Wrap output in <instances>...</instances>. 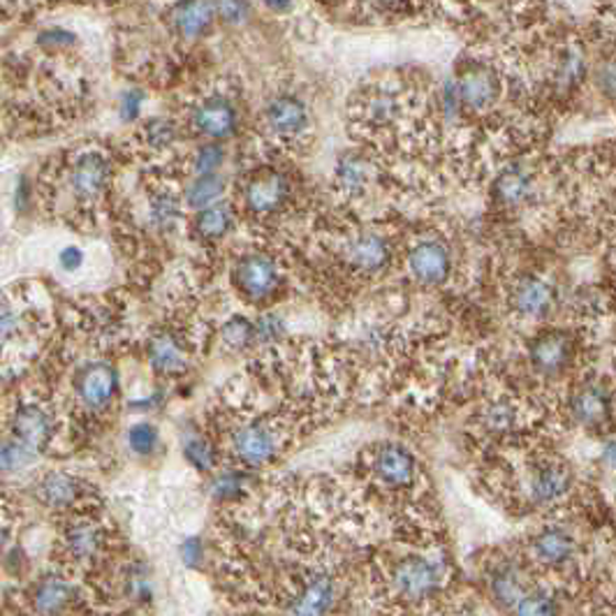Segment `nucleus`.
Instances as JSON below:
<instances>
[{
  "label": "nucleus",
  "mask_w": 616,
  "mask_h": 616,
  "mask_svg": "<svg viewBox=\"0 0 616 616\" xmlns=\"http://www.w3.org/2000/svg\"><path fill=\"white\" fill-rule=\"evenodd\" d=\"M334 181H336V186H338L341 193L359 195L369 184V167L357 153H346L336 163Z\"/></svg>",
  "instance_id": "obj_27"
},
{
  "label": "nucleus",
  "mask_w": 616,
  "mask_h": 616,
  "mask_svg": "<svg viewBox=\"0 0 616 616\" xmlns=\"http://www.w3.org/2000/svg\"><path fill=\"white\" fill-rule=\"evenodd\" d=\"M285 334V325L279 315L267 313L262 317H258L256 323V344H273Z\"/></svg>",
  "instance_id": "obj_42"
},
{
  "label": "nucleus",
  "mask_w": 616,
  "mask_h": 616,
  "mask_svg": "<svg viewBox=\"0 0 616 616\" xmlns=\"http://www.w3.org/2000/svg\"><path fill=\"white\" fill-rule=\"evenodd\" d=\"M181 556H184V561L188 565H199L202 559H204V547L197 538H188L184 544H181Z\"/></svg>",
  "instance_id": "obj_46"
},
{
  "label": "nucleus",
  "mask_w": 616,
  "mask_h": 616,
  "mask_svg": "<svg viewBox=\"0 0 616 616\" xmlns=\"http://www.w3.org/2000/svg\"><path fill=\"white\" fill-rule=\"evenodd\" d=\"M153 586L142 565H132L126 575V596L132 603H147L151 598Z\"/></svg>",
  "instance_id": "obj_40"
},
{
  "label": "nucleus",
  "mask_w": 616,
  "mask_h": 616,
  "mask_svg": "<svg viewBox=\"0 0 616 616\" xmlns=\"http://www.w3.org/2000/svg\"><path fill=\"white\" fill-rule=\"evenodd\" d=\"M614 498H616V491H614Z\"/></svg>",
  "instance_id": "obj_50"
},
{
  "label": "nucleus",
  "mask_w": 616,
  "mask_h": 616,
  "mask_svg": "<svg viewBox=\"0 0 616 616\" xmlns=\"http://www.w3.org/2000/svg\"><path fill=\"white\" fill-rule=\"evenodd\" d=\"M147 357L158 376H179L188 369V350L179 334L163 329L149 338Z\"/></svg>",
  "instance_id": "obj_15"
},
{
  "label": "nucleus",
  "mask_w": 616,
  "mask_h": 616,
  "mask_svg": "<svg viewBox=\"0 0 616 616\" xmlns=\"http://www.w3.org/2000/svg\"><path fill=\"white\" fill-rule=\"evenodd\" d=\"M529 193H531V179L519 170H508L496 184V197L504 204H510V207L521 204L529 197Z\"/></svg>",
  "instance_id": "obj_33"
},
{
  "label": "nucleus",
  "mask_w": 616,
  "mask_h": 616,
  "mask_svg": "<svg viewBox=\"0 0 616 616\" xmlns=\"http://www.w3.org/2000/svg\"><path fill=\"white\" fill-rule=\"evenodd\" d=\"M408 271L422 285H441L450 277V253L441 241H420L408 256Z\"/></svg>",
  "instance_id": "obj_12"
},
{
  "label": "nucleus",
  "mask_w": 616,
  "mask_h": 616,
  "mask_svg": "<svg viewBox=\"0 0 616 616\" xmlns=\"http://www.w3.org/2000/svg\"><path fill=\"white\" fill-rule=\"evenodd\" d=\"M220 338L230 350H246L256 344V323H250L244 315H233L220 327Z\"/></svg>",
  "instance_id": "obj_30"
},
{
  "label": "nucleus",
  "mask_w": 616,
  "mask_h": 616,
  "mask_svg": "<svg viewBox=\"0 0 616 616\" xmlns=\"http://www.w3.org/2000/svg\"><path fill=\"white\" fill-rule=\"evenodd\" d=\"M603 460H605V464H607L609 468H616V441H612V443L605 445V450H603Z\"/></svg>",
  "instance_id": "obj_48"
},
{
  "label": "nucleus",
  "mask_w": 616,
  "mask_h": 616,
  "mask_svg": "<svg viewBox=\"0 0 616 616\" xmlns=\"http://www.w3.org/2000/svg\"><path fill=\"white\" fill-rule=\"evenodd\" d=\"M77 603V588L56 575L42 577L31 593V605L37 616H67Z\"/></svg>",
  "instance_id": "obj_18"
},
{
  "label": "nucleus",
  "mask_w": 616,
  "mask_h": 616,
  "mask_svg": "<svg viewBox=\"0 0 616 616\" xmlns=\"http://www.w3.org/2000/svg\"><path fill=\"white\" fill-rule=\"evenodd\" d=\"M456 98L464 107L487 109L498 96V82L485 67H471L456 79Z\"/></svg>",
  "instance_id": "obj_22"
},
{
  "label": "nucleus",
  "mask_w": 616,
  "mask_h": 616,
  "mask_svg": "<svg viewBox=\"0 0 616 616\" xmlns=\"http://www.w3.org/2000/svg\"><path fill=\"white\" fill-rule=\"evenodd\" d=\"M184 454H186V462L195 471L209 473L216 468V450L204 436H188L184 441Z\"/></svg>",
  "instance_id": "obj_35"
},
{
  "label": "nucleus",
  "mask_w": 616,
  "mask_h": 616,
  "mask_svg": "<svg viewBox=\"0 0 616 616\" xmlns=\"http://www.w3.org/2000/svg\"><path fill=\"white\" fill-rule=\"evenodd\" d=\"M290 199V181L283 172L264 167L244 181L241 202L253 218H269L279 214Z\"/></svg>",
  "instance_id": "obj_5"
},
{
  "label": "nucleus",
  "mask_w": 616,
  "mask_h": 616,
  "mask_svg": "<svg viewBox=\"0 0 616 616\" xmlns=\"http://www.w3.org/2000/svg\"><path fill=\"white\" fill-rule=\"evenodd\" d=\"M533 369L542 376H559L573 359V344L561 332H544L533 338L529 348Z\"/></svg>",
  "instance_id": "obj_16"
},
{
  "label": "nucleus",
  "mask_w": 616,
  "mask_h": 616,
  "mask_svg": "<svg viewBox=\"0 0 616 616\" xmlns=\"http://www.w3.org/2000/svg\"><path fill=\"white\" fill-rule=\"evenodd\" d=\"M262 123L273 140L290 144L302 140V137L309 132L311 117L302 98H296L292 94H279L264 105Z\"/></svg>",
  "instance_id": "obj_7"
},
{
  "label": "nucleus",
  "mask_w": 616,
  "mask_h": 616,
  "mask_svg": "<svg viewBox=\"0 0 616 616\" xmlns=\"http://www.w3.org/2000/svg\"><path fill=\"white\" fill-rule=\"evenodd\" d=\"M531 552L538 563L561 568L575 556V538L561 527H547L531 538Z\"/></svg>",
  "instance_id": "obj_20"
},
{
  "label": "nucleus",
  "mask_w": 616,
  "mask_h": 616,
  "mask_svg": "<svg viewBox=\"0 0 616 616\" xmlns=\"http://www.w3.org/2000/svg\"><path fill=\"white\" fill-rule=\"evenodd\" d=\"M86 491H88V485L82 480V477L63 473V471L44 473L35 487L40 504L54 508V510H67V508L77 506Z\"/></svg>",
  "instance_id": "obj_14"
},
{
  "label": "nucleus",
  "mask_w": 616,
  "mask_h": 616,
  "mask_svg": "<svg viewBox=\"0 0 616 616\" xmlns=\"http://www.w3.org/2000/svg\"><path fill=\"white\" fill-rule=\"evenodd\" d=\"M223 193H225L223 176H218V174L195 176L184 193V202H186V207L199 212L204 207H209V204L218 202Z\"/></svg>",
  "instance_id": "obj_29"
},
{
  "label": "nucleus",
  "mask_w": 616,
  "mask_h": 616,
  "mask_svg": "<svg viewBox=\"0 0 616 616\" xmlns=\"http://www.w3.org/2000/svg\"><path fill=\"white\" fill-rule=\"evenodd\" d=\"M216 6V19L225 21L230 26H239L250 17L248 0H214Z\"/></svg>",
  "instance_id": "obj_41"
},
{
  "label": "nucleus",
  "mask_w": 616,
  "mask_h": 616,
  "mask_svg": "<svg viewBox=\"0 0 616 616\" xmlns=\"http://www.w3.org/2000/svg\"><path fill=\"white\" fill-rule=\"evenodd\" d=\"M264 6H267L273 14H283V12H290L292 0H264Z\"/></svg>",
  "instance_id": "obj_47"
},
{
  "label": "nucleus",
  "mask_w": 616,
  "mask_h": 616,
  "mask_svg": "<svg viewBox=\"0 0 616 616\" xmlns=\"http://www.w3.org/2000/svg\"><path fill=\"white\" fill-rule=\"evenodd\" d=\"M10 436L35 452H42L54 436L52 413L37 401L19 403L10 422Z\"/></svg>",
  "instance_id": "obj_10"
},
{
  "label": "nucleus",
  "mask_w": 616,
  "mask_h": 616,
  "mask_svg": "<svg viewBox=\"0 0 616 616\" xmlns=\"http://www.w3.org/2000/svg\"><path fill=\"white\" fill-rule=\"evenodd\" d=\"M142 105H144V94H142V90H128V94L121 100V117H123V121H132L137 114H140Z\"/></svg>",
  "instance_id": "obj_44"
},
{
  "label": "nucleus",
  "mask_w": 616,
  "mask_h": 616,
  "mask_svg": "<svg viewBox=\"0 0 616 616\" xmlns=\"http://www.w3.org/2000/svg\"><path fill=\"white\" fill-rule=\"evenodd\" d=\"M556 302V292L554 288L542 281V279H523L515 285L512 290V306L517 309V313L527 315V317H542L554 309Z\"/></svg>",
  "instance_id": "obj_23"
},
{
  "label": "nucleus",
  "mask_w": 616,
  "mask_h": 616,
  "mask_svg": "<svg viewBox=\"0 0 616 616\" xmlns=\"http://www.w3.org/2000/svg\"><path fill=\"white\" fill-rule=\"evenodd\" d=\"M387 584H390L392 596L418 605L429 598L436 596L443 586V568L439 561H433L429 556H403L395 561L390 568V575H387Z\"/></svg>",
  "instance_id": "obj_1"
},
{
  "label": "nucleus",
  "mask_w": 616,
  "mask_h": 616,
  "mask_svg": "<svg viewBox=\"0 0 616 616\" xmlns=\"http://www.w3.org/2000/svg\"><path fill=\"white\" fill-rule=\"evenodd\" d=\"M225 161V151L218 142H209L202 144L193 158H191V170L195 176H207V174H216L218 167Z\"/></svg>",
  "instance_id": "obj_36"
},
{
  "label": "nucleus",
  "mask_w": 616,
  "mask_h": 616,
  "mask_svg": "<svg viewBox=\"0 0 616 616\" xmlns=\"http://www.w3.org/2000/svg\"><path fill=\"white\" fill-rule=\"evenodd\" d=\"M336 601V584L327 573L311 575L294 593L288 612L290 616H327Z\"/></svg>",
  "instance_id": "obj_13"
},
{
  "label": "nucleus",
  "mask_w": 616,
  "mask_h": 616,
  "mask_svg": "<svg viewBox=\"0 0 616 616\" xmlns=\"http://www.w3.org/2000/svg\"><path fill=\"white\" fill-rule=\"evenodd\" d=\"M483 418H485V426L491 433H506L517 424V410L506 401H496L487 406Z\"/></svg>",
  "instance_id": "obj_39"
},
{
  "label": "nucleus",
  "mask_w": 616,
  "mask_h": 616,
  "mask_svg": "<svg viewBox=\"0 0 616 616\" xmlns=\"http://www.w3.org/2000/svg\"><path fill=\"white\" fill-rule=\"evenodd\" d=\"M371 468L385 487L403 489L415 483L418 460L415 454L399 443H385L376 450Z\"/></svg>",
  "instance_id": "obj_11"
},
{
  "label": "nucleus",
  "mask_w": 616,
  "mask_h": 616,
  "mask_svg": "<svg viewBox=\"0 0 616 616\" xmlns=\"http://www.w3.org/2000/svg\"><path fill=\"white\" fill-rule=\"evenodd\" d=\"M235 220H237V214H235L233 204L227 199H218L195 214L193 235L199 241H218L233 230Z\"/></svg>",
  "instance_id": "obj_25"
},
{
  "label": "nucleus",
  "mask_w": 616,
  "mask_h": 616,
  "mask_svg": "<svg viewBox=\"0 0 616 616\" xmlns=\"http://www.w3.org/2000/svg\"><path fill=\"white\" fill-rule=\"evenodd\" d=\"M111 179L109 158L100 149H84L73 155V163L67 167V186L71 195L79 204H94L98 202Z\"/></svg>",
  "instance_id": "obj_4"
},
{
  "label": "nucleus",
  "mask_w": 616,
  "mask_h": 616,
  "mask_svg": "<svg viewBox=\"0 0 616 616\" xmlns=\"http://www.w3.org/2000/svg\"><path fill=\"white\" fill-rule=\"evenodd\" d=\"M570 487H573V475H570L563 464L556 462L538 466L529 480V494L536 506L556 504Z\"/></svg>",
  "instance_id": "obj_19"
},
{
  "label": "nucleus",
  "mask_w": 616,
  "mask_h": 616,
  "mask_svg": "<svg viewBox=\"0 0 616 616\" xmlns=\"http://www.w3.org/2000/svg\"><path fill=\"white\" fill-rule=\"evenodd\" d=\"M140 137H142L144 147H149L153 151H163L176 142L179 130L170 119H151L142 126Z\"/></svg>",
  "instance_id": "obj_34"
},
{
  "label": "nucleus",
  "mask_w": 616,
  "mask_h": 616,
  "mask_svg": "<svg viewBox=\"0 0 616 616\" xmlns=\"http://www.w3.org/2000/svg\"><path fill=\"white\" fill-rule=\"evenodd\" d=\"M58 264H61V269L67 271V273L77 271V269L84 264V250L77 248V246H67V248H63L61 253H58Z\"/></svg>",
  "instance_id": "obj_45"
},
{
  "label": "nucleus",
  "mask_w": 616,
  "mask_h": 616,
  "mask_svg": "<svg viewBox=\"0 0 616 616\" xmlns=\"http://www.w3.org/2000/svg\"><path fill=\"white\" fill-rule=\"evenodd\" d=\"M344 260L361 273H378L390 262V246L378 235L359 233L350 237L344 248H341Z\"/></svg>",
  "instance_id": "obj_17"
},
{
  "label": "nucleus",
  "mask_w": 616,
  "mask_h": 616,
  "mask_svg": "<svg viewBox=\"0 0 616 616\" xmlns=\"http://www.w3.org/2000/svg\"><path fill=\"white\" fill-rule=\"evenodd\" d=\"M26 329V313L8 296H0V346L17 341Z\"/></svg>",
  "instance_id": "obj_31"
},
{
  "label": "nucleus",
  "mask_w": 616,
  "mask_h": 616,
  "mask_svg": "<svg viewBox=\"0 0 616 616\" xmlns=\"http://www.w3.org/2000/svg\"><path fill=\"white\" fill-rule=\"evenodd\" d=\"M570 413L586 429L603 426L612 415V399L598 385H586L570 399Z\"/></svg>",
  "instance_id": "obj_21"
},
{
  "label": "nucleus",
  "mask_w": 616,
  "mask_h": 616,
  "mask_svg": "<svg viewBox=\"0 0 616 616\" xmlns=\"http://www.w3.org/2000/svg\"><path fill=\"white\" fill-rule=\"evenodd\" d=\"M216 21V6L214 0H186V3H179L172 24L179 35H184L186 40L202 37L204 33H209Z\"/></svg>",
  "instance_id": "obj_24"
},
{
  "label": "nucleus",
  "mask_w": 616,
  "mask_h": 616,
  "mask_svg": "<svg viewBox=\"0 0 616 616\" xmlns=\"http://www.w3.org/2000/svg\"><path fill=\"white\" fill-rule=\"evenodd\" d=\"M37 456H40V452L26 447L24 443H19L12 436L0 441V471L14 473L21 468H29L31 464L37 462Z\"/></svg>",
  "instance_id": "obj_32"
},
{
  "label": "nucleus",
  "mask_w": 616,
  "mask_h": 616,
  "mask_svg": "<svg viewBox=\"0 0 616 616\" xmlns=\"http://www.w3.org/2000/svg\"><path fill=\"white\" fill-rule=\"evenodd\" d=\"M181 216H184V204H181V199L172 191L161 188V191L151 195V199H149V220H151L155 230H161V233L174 230V227L181 220Z\"/></svg>",
  "instance_id": "obj_26"
},
{
  "label": "nucleus",
  "mask_w": 616,
  "mask_h": 616,
  "mask_svg": "<svg viewBox=\"0 0 616 616\" xmlns=\"http://www.w3.org/2000/svg\"><path fill=\"white\" fill-rule=\"evenodd\" d=\"M515 616H559V607L552 596L542 591L523 593V598L515 605Z\"/></svg>",
  "instance_id": "obj_37"
},
{
  "label": "nucleus",
  "mask_w": 616,
  "mask_h": 616,
  "mask_svg": "<svg viewBox=\"0 0 616 616\" xmlns=\"http://www.w3.org/2000/svg\"><path fill=\"white\" fill-rule=\"evenodd\" d=\"M237 107L227 94L212 90L191 107V128L209 142H223L237 132Z\"/></svg>",
  "instance_id": "obj_6"
},
{
  "label": "nucleus",
  "mask_w": 616,
  "mask_h": 616,
  "mask_svg": "<svg viewBox=\"0 0 616 616\" xmlns=\"http://www.w3.org/2000/svg\"><path fill=\"white\" fill-rule=\"evenodd\" d=\"M233 281L246 302L262 304L281 288V269L267 253H246L235 262Z\"/></svg>",
  "instance_id": "obj_3"
},
{
  "label": "nucleus",
  "mask_w": 616,
  "mask_h": 616,
  "mask_svg": "<svg viewBox=\"0 0 616 616\" xmlns=\"http://www.w3.org/2000/svg\"><path fill=\"white\" fill-rule=\"evenodd\" d=\"M244 485H246V475H244V473H237V471H230V473L220 475L218 480H216V485H214V496H216L218 500H233V498L241 496Z\"/></svg>",
  "instance_id": "obj_43"
},
{
  "label": "nucleus",
  "mask_w": 616,
  "mask_h": 616,
  "mask_svg": "<svg viewBox=\"0 0 616 616\" xmlns=\"http://www.w3.org/2000/svg\"><path fill=\"white\" fill-rule=\"evenodd\" d=\"M75 392L90 413H102L119 392V374L109 361H90L75 378Z\"/></svg>",
  "instance_id": "obj_9"
},
{
  "label": "nucleus",
  "mask_w": 616,
  "mask_h": 616,
  "mask_svg": "<svg viewBox=\"0 0 616 616\" xmlns=\"http://www.w3.org/2000/svg\"><path fill=\"white\" fill-rule=\"evenodd\" d=\"M158 443H161V433H158V429L149 422H140V424H132L130 431H128V445L134 454H151L155 452Z\"/></svg>",
  "instance_id": "obj_38"
},
{
  "label": "nucleus",
  "mask_w": 616,
  "mask_h": 616,
  "mask_svg": "<svg viewBox=\"0 0 616 616\" xmlns=\"http://www.w3.org/2000/svg\"><path fill=\"white\" fill-rule=\"evenodd\" d=\"M8 540H10V531H8V527H3V523H0V554H3Z\"/></svg>",
  "instance_id": "obj_49"
},
{
  "label": "nucleus",
  "mask_w": 616,
  "mask_h": 616,
  "mask_svg": "<svg viewBox=\"0 0 616 616\" xmlns=\"http://www.w3.org/2000/svg\"><path fill=\"white\" fill-rule=\"evenodd\" d=\"M489 588H491L494 601H496L498 605H504L506 609H508V607H515V605L523 598V593H529L527 586H523L521 575L517 573V570H515L512 565L498 568L496 573L491 575Z\"/></svg>",
  "instance_id": "obj_28"
},
{
  "label": "nucleus",
  "mask_w": 616,
  "mask_h": 616,
  "mask_svg": "<svg viewBox=\"0 0 616 616\" xmlns=\"http://www.w3.org/2000/svg\"><path fill=\"white\" fill-rule=\"evenodd\" d=\"M61 542H63L65 556L73 563L90 565L102 559L109 544V533L105 529V523L98 521L96 517H77L65 527Z\"/></svg>",
  "instance_id": "obj_8"
},
{
  "label": "nucleus",
  "mask_w": 616,
  "mask_h": 616,
  "mask_svg": "<svg viewBox=\"0 0 616 616\" xmlns=\"http://www.w3.org/2000/svg\"><path fill=\"white\" fill-rule=\"evenodd\" d=\"M230 450L241 466H267L277 460L281 450V431L267 420H250L233 431Z\"/></svg>",
  "instance_id": "obj_2"
}]
</instances>
